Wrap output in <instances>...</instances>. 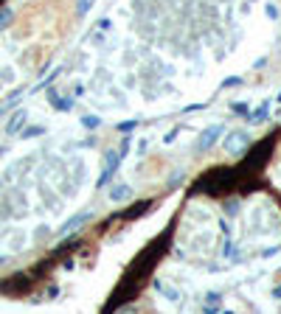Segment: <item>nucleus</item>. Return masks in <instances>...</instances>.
<instances>
[{
  "mask_svg": "<svg viewBox=\"0 0 281 314\" xmlns=\"http://www.w3.org/2000/svg\"><path fill=\"white\" fill-rule=\"evenodd\" d=\"M222 132H225V126H222V123H211L208 129H202L200 140H197V152H208V149L220 140Z\"/></svg>",
  "mask_w": 281,
  "mask_h": 314,
  "instance_id": "obj_1",
  "label": "nucleus"
},
{
  "mask_svg": "<svg viewBox=\"0 0 281 314\" xmlns=\"http://www.w3.org/2000/svg\"><path fill=\"white\" fill-rule=\"evenodd\" d=\"M247 143H250V135L247 132H231L228 138H225V152L228 155H239V152H245Z\"/></svg>",
  "mask_w": 281,
  "mask_h": 314,
  "instance_id": "obj_2",
  "label": "nucleus"
},
{
  "mask_svg": "<svg viewBox=\"0 0 281 314\" xmlns=\"http://www.w3.org/2000/svg\"><path fill=\"white\" fill-rule=\"evenodd\" d=\"M118 160H121V155L118 152H107V160H104V168H101V177H98V188H104L110 180H113L115 168H118Z\"/></svg>",
  "mask_w": 281,
  "mask_h": 314,
  "instance_id": "obj_3",
  "label": "nucleus"
},
{
  "mask_svg": "<svg viewBox=\"0 0 281 314\" xmlns=\"http://www.w3.org/2000/svg\"><path fill=\"white\" fill-rule=\"evenodd\" d=\"M48 101H51V104L56 107V110H59V113H68L70 107H73V101H70V98L56 96V90H51V87H48Z\"/></svg>",
  "mask_w": 281,
  "mask_h": 314,
  "instance_id": "obj_4",
  "label": "nucleus"
},
{
  "mask_svg": "<svg viewBox=\"0 0 281 314\" xmlns=\"http://www.w3.org/2000/svg\"><path fill=\"white\" fill-rule=\"evenodd\" d=\"M267 115H270V101H262V104L256 107V113H250V115H247V121L259 123V121H264Z\"/></svg>",
  "mask_w": 281,
  "mask_h": 314,
  "instance_id": "obj_5",
  "label": "nucleus"
},
{
  "mask_svg": "<svg viewBox=\"0 0 281 314\" xmlns=\"http://www.w3.org/2000/svg\"><path fill=\"white\" fill-rule=\"evenodd\" d=\"M132 196V188L130 185H118V188H113V191H110V199L113 202H124V199H130Z\"/></svg>",
  "mask_w": 281,
  "mask_h": 314,
  "instance_id": "obj_6",
  "label": "nucleus"
},
{
  "mask_svg": "<svg viewBox=\"0 0 281 314\" xmlns=\"http://www.w3.org/2000/svg\"><path fill=\"white\" fill-rule=\"evenodd\" d=\"M88 219H90V213H79V216H73V219H70V222H68V225H62V227H59V236L70 233L73 227H79L82 222H88Z\"/></svg>",
  "mask_w": 281,
  "mask_h": 314,
  "instance_id": "obj_7",
  "label": "nucleus"
},
{
  "mask_svg": "<svg viewBox=\"0 0 281 314\" xmlns=\"http://www.w3.org/2000/svg\"><path fill=\"white\" fill-rule=\"evenodd\" d=\"M26 110H20V113H17V118H11V121H9V132H11V135H14V132H20V126H23V123H26Z\"/></svg>",
  "mask_w": 281,
  "mask_h": 314,
  "instance_id": "obj_8",
  "label": "nucleus"
},
{
  "mask_svg": "<svg viewBox=\"0 0 281 314\" xmlns=\"http://www.w3.org/2000/svg\"><path fill=\"white\" fill-rule=\"evenodd\" d=\"M163 297H166V300H172L175 306H180V300H183V295H180L175 286H163Z\"/></svg>",
  "mask_w": 281,
  "mask_h": 314,
  "instance_id": "obj_9",
  "label": "nucleus"
},
{
  "mask_svg": "<svg viewBox=\"0 0 281 314\" xmlns=\"http://www.w3.org/2000/svg\"><path fill=\"white\" fill-rule=\"evenodd\" d=\"M231 110H234V115H242V118H247V115H250V113H247V104H245V101H236Z\"/></svg>",
  "mask_w": 281,
  "mask_h": 314,
  "instance_id": "obj_10",
  "label": "nucleus"
},
{
  "mask_svg": "<svg viewBox=\"0 0 281 314\" xmlns=\"http://www.w3.org/2000/svg\"><path fill=\"white\" fill-rule=\"evenodd\" d=\"M264 14H267V20H279V9L273 3H264Z\"/></svg>",
  "mask_w": 281,
  "mask_h": 314,
  "instance_id": "obj_11",
  "label": "nucleus"
},
{
  "mask_svg": "<svg viewBox=\"0 0 281 314\" xmlns=\"http://www.w3.org/2000/svg\"><path fill=\"white\" fill-rule=\"evenodd\" d=\"M98 123H101V121H98V118H93V115H85V118H82V126H88V129H96Z\"/></svg>",
  "mask_w": 281,
  "mask_h": 314,
  "instance_id": "obj_12",
  "label": "nucleus"
},
{
  "mask_svg": "<svg viewBox=\"0 0 281 314\" xmlns=\"http://www.w3.org/2000/svg\"><path fill=\"white\" fill-rule=\"evenodd\" d=\"M118 129H121V132H130V129H135V121H130V123H121Z\"/></svg>",
  "mask_w": 281,
  "mask_h": 314,
  "instance_id": "obj_13",
  "label": "nucleus"
},
{
  "mask_svg": "<svg viewBox=\"0 0 281 314\" xmlns=\"http://www.w3.org/2000/svg\"><path fill=\"white\" fill-rule=\"evenodd\" d=\"M279 101H281V93H279Z\"/></svg>",
  "mask_w": 281,
  "mask_h": 314,
  "instance_id": "obj_14",
  "label": "nucleus"
}]
</instances>
